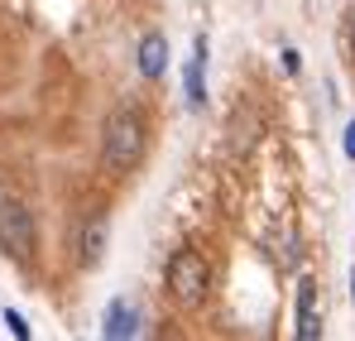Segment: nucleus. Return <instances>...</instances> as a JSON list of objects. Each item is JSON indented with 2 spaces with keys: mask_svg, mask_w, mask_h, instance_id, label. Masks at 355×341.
<instances>
[{
  "mask_svg": "<svg viewBox=\"0 0 355 341\" xmlns=\"http://www.w3.org/2000/svg\"><path fill=\"white\" fill-rule=\"evenodd\" d=\"M144 159V115L135 106H116L101 130V164L111 173H130Z\"/></svg>",
  "mask_w": 355,
  "mask_h": 341,
  "instance_id": "1",
  "label": "nucleus"
},
{
  "mask_svg": "<svg viewBox=\"0 0 355 341\" xmlns=\"http://www.w3.org/2000/svg\"><path fill=\"white\" fill-rule=\"evenodd\" d=\"M207 284H211V269H207V260L197 250H178L168 260V293H173V303L197 308L207 298Z\"/></svg>",
  "mask_w": 355,
  "mask_h": 341,
  "instance_id": "2",
  "label": "nucleus"
},
{
  "mask_svg": "<svg viewBox=\"0 0 355 341\" xmlns=\"http://www.w3.org/2000/svg\"><path fill=\"white\" fill-rule=\"evenodd\" d=\"M0 250L10 260H29L34 255V212L15 197L0 202Z\"/></svg>",
  "mask_w": 355,
  "mask_h": 341,
  "instance_id": "3",
  "label": "nucleus"
},
{
  "mask_svg": "<svg viewBox=\"0 0 355 341\" xmlns=\"http://www.w3.org/2000/svg\"><path fill=\"white\" fill-rule=\"evenodd\" d=\"M106 245H111V222L96 212V217H87V226L77 235V260H82V269H96V265L106 260Z\"/></svg>",
  "mask_w": 355,
  "mask_h": 341,
  "instance_id": "4",
  "label": "nucleus"
},
{
  "mask_svg": "<svg viewBox=\"0 0 355 341\" xmlns=\"http://www.w3.org/2000/svg\"><path fill=\"white\" fill-rule=\"evenodd\" d=\"M164 67H168V39L164 34H144V44H139V77H164Z\"/></svg>",
  "mask_w": 355,
  "mask_h": 341,
  "instance_id": "5",
  "label": "nucleus"
},
{
  "mask_svg": "<svg viewBox=\"0 0 355 341\" xmlns=\"http://www.w3.org/2000/svg\"><path fill=\"white\" fill-rule=\"evenodd\" d=\"M111 341H120V337H135L139 332V317H135V308L125 303V298H116L111 308H106V327H101Z\"/></svg>",
  "mask_w": 355,
  "mask_h": 341,
  "instance_id": "6",
  "label": "nucleus"
},
{
  "mask_svg": "<svg viewBox=\"0 0 355 341\" xmlns=\"http://www.w3.org/2000/svg\"><path fill=\"white\" fill-rule=\"evenodd\" d=\"M202 67H207V39L192 44V63H187V106L197 111L207 101V87H202Z\"/></svg>",
  "mask_w": 355,
  "mask_h": 341,
  "instance_id": "7",
  "label": "nucleus"
},
{
  "mask_svg": "<svg viewBox=\"0 0 355 341\" xmlns=\"http://www.w3.org/2000/svg\"><path fill=\"white\" fill-rule=\"evenodd\" d=\"M312 298H317V284H302V293H297V341L322 337V327H317V317H312Z\"/></svg>",
  "mask_w": 355,
  "mask_h": 341,
  "instance_id": "8",
  "label": "nucleus"
},
{
  "mask_svg": "<svg viewBox=\"0 0 355 341\" xmlns=\"http://www.w3.org/2000/svg\"><path fill=\"white\" fill-rule=\"evenodd\" d=\"M5 327H10V337L29 341V327H24V317H19V313H15V308H5Z\"/></svg>",
  "mask_w": 355,
  "mask_h": 341,
  "instance_id": "9",
  "label": "nucleus"
},
{
  "mask_svg": "<svg viewBox=\"0 0 355 341\" xmlns=\"http://www.w3.org/2000/svg\"><path fill=\"white\" fill-rule=\"evenodd\" d=\"M346 154L355 159V120H351V130H346Z\"/></svg>",
  "mask_w": 355,
  "mask_h": 341,
  "instance_id": "10",
  "label": "nucleus"
},
{
  "mask_svg": "<svg viewBox=\"0 0 355 341\" xmlns=\"http://www.w3.org/2000/svg\"><path fill=\"white\" fill-rule=\"evenodd\" d=\"M351 49H355V19H351Z\"/></svg>",
  "mask_w": 355,
  "mask_h": 341,
  "instance_id": "11",
  "label": "nucleus"
},
{
  "mask_svg": "<svg viewBox=\"0 0 355 341\" xmlns=\"http://www.w3.org/2000/svg\"><path fill=\"white\" fill-rule=\"evenodd\" d=\"M351 298H355V274H351Z\"/></svg>",
  "mask_w": 355,
  "mask_h": 341,
  "instance_id": "12",
  "label": "nucleus"
}]
</instances>
